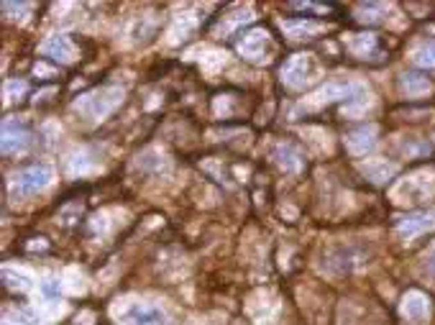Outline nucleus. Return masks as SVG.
<instances>
[{
    "label": "nucleus",
    "mask_w": 435,
    "mask_h": 325,
    "mask_svg": "<svg viewBox=\"0 0 435 325\" xmlns=\"http://www.w3.org/2000/svg\"><path fill=\"white\" fill-rule=\"evenodd\" d=\"M400 310L410 323H425L427 315H430V300H427V295H423V292L410 290L402 297Z\"/></svg>",
    "instance_id": "nucleus-5"
},
{
    "label": "nucleus",
    "mask_w": 435,
    "mask_h": 325,
    "mask_svg": "<svg viewBox=\"0 0 435 325\" xmlns=\"http://www.w3.org/2000/svg\"><path fill=\"white\" fill-rule=\"evenodd\" d=\"M276 164L285 169V172H297V169L302 167V157L300 151L294 149V146H290V143H282L279 149H276Z\"/></svg>",
    "instance_id": "nucleus-14"
},
{
    "label": "nucleus",
    "mask_w": 435,
    "mask_h": 325,
    "mask_svg": "<svg viewBox=\"0 0 435 325\" xmlns=\"http://www.w3.org/2000/svg\"><path fill=\"white\" fill-rule=\"evenodd\" d=\"M121 100H123V90H121V87H103V90L82 95V98L77 100L75 108L80 110V113H85L87 118H95V121H98V118L108 116Z\"/></svg>",
    "instance_id": "nucleus-1"
},
{
    "label": "nucleus",
    "mask_w": 435,
    "mask_h": 325,
    "mask_svg": "<svg viewBox=\"0 0 435 325\" xmlns=\"http://www.w3.org/2000/svg\"><path fill=\"white\" fill-rule=\"evenodd\" d=\"M267 44H269V34H267V31H261V28H256V31H249V34L243 36L241 44H238V49H241V54L246 59L261 62V59H267V57H264Z\"/></svg>",
    "instance_id": "nucleus-8"
},
{
    "label": "nucleus",
    "mask_w": 435,
    "mask_h": 325,
    "mask_svg": "<svg viewBox=\"0 0 435 325\" xmlns=\"http://www.w3.org/2000/svg\"><path fill=\"white\" fill-rule=\"evenodd\" d=\"M126 325H164V313L149 302H134L123 310Z\"/></svg>",
    "instance_id": "nucleus-4"
},
{
    "label": "nucleus",
    "mask_w": 435,
    "mask_h": 325,
    "mask_svg": "<svg viewBox=\"0 0 435 325\" xmlns=\"http://www.w3.org/2000/svg\"><path fill=\"white\" fill-rule=\"evenodd\" d=\"M351 51L356 54V57L366 59V54H371V51H377V42H374V36L359 34V36H356V39L351 42Z\"/></svg>",
    "instance_id": "nucleus-17"
},
{
    "label": "nucleus",
    "mask_w": 435,
    "mask_h": 325,
    "mask_svg": "<svg viewBox=\"0 0 435 325\" xmlns=\"http://www.w3.org/2000/svg\"><path fill=\"white\" fill-rule=\"evenodd\" d=\"M310 72H312V59L308 54H297L282 67V82L287 87H292V90H300V87L308 85Z\"/></svg>",
    "instance_id": "nucleus-3"
},
{
    "label": "nucleus",
    "mask_w": 435,
    "mask_h": 325,
    "mask_svg": "<svg viewBox=\"0 0 435 325\" xmlns=\"http://www.w3.org/2000/svg\"><path fill=\"white\" fill-rule=\"evenodd\" d=\"M361 172L371 179V182L377 184H384L387 179H392L394 175H397V164H392V161H384V159H369V161H364L361 164Z\"/></svg>",
    "instance_id": "nucleus-11"
},
{
    "label": "nucleus",
    "mask_w": 435,
    "mask_h": 325,
    "mask_svg": "<svg viewBox=\"0 0 435 325\" xmlns=\"http://www.w3.org/2000/svg\"><path fill=\"white\" fill-rule=\"evenodd\" d=\"M425 264H427V269H430V272H435V246L430 249V254L425 256Z\"/></svg>",
    "instance_id": "nucleus-18"
},
{
    "label": "nucleus",
    "mask_w": 435,
    "mask_h": 325,
    "mask_svg": "<svg viewBox=\"0 0 435 325\" xmlns=\"http://www.w3.org/2000/svg\"><path fill=\"white\" fill-rule=\"evenodd\" d=\"M412 62L418 64V67H435V42H427V44H420L418 49L412 51Z\"/></svg>",
    "instance_id": "nucleus-16"
},
{
    "label": "nucleus",
    "mask_w": 435,
    "mask_h": 325,
    "mask_svg": "<svg viewBox=\"0 0 435 325\" xmlns=\"http://www.w3.org/2000/svg\"><path fill=\"white\" fill-rule=\"evenodd\" d=\"M42 51H44V57L57 59L62 64H67V62L75 59V44L69 42L67 36H51V39H46V42L42 44Z\"/></svg>",
    "instance_id": "nucleus-9"
},
{
    "label": "nucleus",
    "mask_w": 435,
    "mask_h": 325,
    "mask_svg": "<svg viewBox=\"0 0 435 325\" xmlns=\"http://www.w3.org/2000/svg\"><path fill=\"white\" fill-rule=\"evenodd\" d=\"M374 143H377V125H364L359 131H353L348 139H346V146L351 154H366V151L374 149Z\"/></svg>",
    "instance_id": "nucleus-10"
},
{
    "label": "nucleus",
    "mask_w": 435,
    "mask_h": 325,
    "mask_svg": "<svg viewBox=\"0 0 435 325\" xmlns=\"http://www.w3.org/2000/svg\"><path fill=\"white\" fill-rule=\"evenodd\" d=\"M433 228H435V210H430V213H412V216H407L400 223V234L405 238H415V236L427 234Z\"/></svg>",
    "instance_id": "nucleus-7"
},
{
    "label": "nucleus",
    "mask_w": 435,
    "mask_h": 325,
    "mask_svg": "<svg viewBox=\"0 0 435 325\" xmlns=\"http://www.w3.org/2000/svg\"><path fill=\"white\" fill-rule=\"evenodd\" d=\"M28 143V131L24 123L16 121H6L3 123V154H16V151L26 149Z\"/></svg>",
    "instance_id": "nucleus-6"
},
{
    "label": "nucleus",
    "mask_w": 435,
    "mask_h": 325,
    "mask_svg": "<svg viewBox=\"0 0 435 325\" xmlns=\"http://www.w3.org/2000/svg\"><path fill=\"white\" fill-rule=\"evenodd\" d=\"M54 179V172H51L49 164H34V167L18 172L16 179H13V190L18 195H36V192L46 190Z\"/></svg>",
    "instance_id": "nucleus-2"
},
{
    "label": "nucleus",
    "mask_w": 435,
    "mask_h": 325,
    "mask_svg": "<svg viewBox=\"0 0 435 325\" xmlns=\"http://www.w3.org/2000/svg\"><path fill=\"white\" fill-rule=\"evenodd\" d=\"M364 258L366 256L356 249H338L335 254H330V261H328V264H338V272H351V269L364 264Z\"/></svg>",
    "instance_id": "nucleus-12"
},
{
    "label": "nucleus",
    "mask_w": 435,
    "mask_h": 325,
    "mask_svg": "<svg viewBox=\"0 0 435 325\" xmlns=\"http://www.w3.org/2000/svg\"><path fill=\"white\" fill-rule=\"evenodd\" d=\"M402 92L407 98H423V95L433 92V82L423 75H405L402 77Z\"/></svg>",
    "instance_id": "nucleus-13"
},
{
    "label": "nucleus",
    "mask_w": 435,
    "mask_h": 325,
    "mask_svg": "<svg viewBox=\"0 0 435 325\" xmlns=\"http://www.w3.org/2000/svg\"><path fill=\"white\" fill-rule=\"evenodd\" d=\"M285 26V31L290 36H294V39H310V36L318 31L320 26L318 24H312V21H287Z\"/></svg>",
    "instance_id": "nucleus-15"
}]
</instances>
